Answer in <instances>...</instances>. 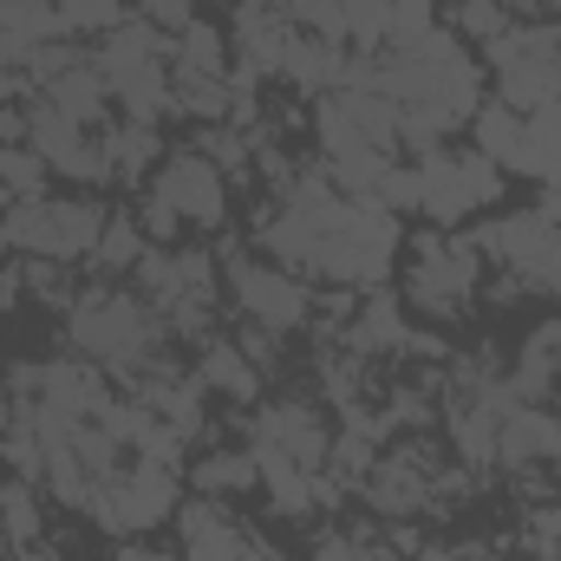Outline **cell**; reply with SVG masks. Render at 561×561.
Wrapping results in <instances>:
<instances>
[{
	"instance_id": "ac0fdd59",
	"label": "cell",
	"mask_w": 561,
	"mask_h": 561,
	"mask_svg": "<svg viewBox=\"0 0 561 561\" xmlns=\"http://www.w3.org/2000/svg\"><path fill=\"white\" fill-rule=\"evenodd\" d=\"M170 72H196V79H229V33L216 20H190L170 39Z\"/></svg>"
},
{
	"instance_id": "5b68a950",
	"label": "cell",
	"mask_w": 561,
	"mask_h": 561,
	"mask_svg": "<svg viewBox=\"0 0 561 561\" xmlns=\"http://www.w3.org/2000/svg\"><path fill=\"white\" fill-rule=\"evenodd\" d=\"M144 203L163 209L176 229L183 222L190 229H222L229 222V176L203 150H170V157H157V176H150Z\"/></svg>"
},
{
	"instance_id": "44dd1931",
	"label": "cell",
	"mask_w": 561,
	"mask_h": 561,
	"mask_svg": "<svg viewBox=\"0 0 561 561\" xmlns=\"http://www.w3.org/2000/svg\"><path fill=\"white\" fill-rule=\"evenodd\" d=\"M0 529H7V542H20V549H33V542L46 536L39 483H33V477H7V483H0Z\"/></svg>"
},
{
	"instance_id": "8d00e7d4",
	"label": "cell",
	"mask_w": 561,
	"mask_h": 561,
	"mask_svg": "<svg viewBox=\"0 0 561 561\" xmlns=\"http://www.w3.org/2000/svg\"><path fill=\"white\" fill-rule=\"evenodd\" d=\"M0 249H7V229H0Z\"/></svg>"
},
{
	"instance_id": "603a6c76",
	"label": "cell",
	"mask_w": 561,
	"mask_h": 561,
	"mask_svg": "<svg viewBox=\"0 0 561 561\" xmlns=\"http://www.w3.org/2000/svg\"><path fill=\"white\" fill-rule=\"evenodd\" d=\"M99 144H105V163H112V176H138V170H150L163 150H157V125H105L99 131Z\"/></svg>"
},
{
	"instance_id": "4fadbf2b",
	"label": "cell",
	"mask_w": 561,
	"mask_h": 561,
	"mask_svg": "<svg viewBox=\"0 0 561 561\" xmlns=\"http://www.w3.org/2000/svg\"><path fill=\"white\" fill-rule=\"evenodd\" d=\"M53 112H66L72 125H92V131H105V112H112V85H105V72H99V59H72L66 72H53V85L39 92Z\"/></svg>"
},
{
	"instance_id": "d6a6232c",
	"label": "cell",
	"mask_w": 561,
	"mask_h": 561,
	"mask_svg": "<svg viewBox=\"0 0 561 561\" xmlns=\"http://www.w3.org/2000/svg\"><path fill=\"white\" fill-rule=\"evenodd\" d=\"M419 561H463V549H444V542H424Z\"/></svg>"
},
{
	"instance_id": "2e32d148",
	"label": "cell",
	"mask_w": 561,
	"mask_h": 561,
	"mask_svg": "<svg viewBox=\"0 0 561 561\" xmlns=\"http://www.w3.org/2000/svg\"><path fill=\"white\" fill-rule=\"evenodd\" d=\"M196 379H203V392H222V399H236V405H255V399H262V366H255L236 340H209L203 359H196Z\"/></svg>"
},
{
	"instance_id": "ffe728a7",
	"label": "cell",
	"mask_w": 561,
	"mask_h": 561,
	"mask_svg": "<svg viewBox=\"0 0 561 561\" xmlns=\"http://www.w3.org/2000/svg\"><path fill=\"white\" fill-rule=\"evenodd\" d=\"M470 138H477V150H483L490 163L516 170V157H523V112H510L503 99H490V105L470 112Z\"/></svg>"
},
{
	"instance_id": "9c48e42d",
	"label": "cell",
	"mask_w": 561,
	"mask_h": 561,
	"mask_svg": "<svg viewBox=\"0 0 561 561\" xmlns=\"http://www.w3.org/2000/svg\"><path fill=\"white\" fill-rule=\"evenodd\" d=\"M477 249H490V255L503 262V275L529 280V287H542V294H561V222H549L542 209L483 229Z\"/></svg>"
},
{
	"instance_id": "74e56055",
	"label": "cell",
	"mask_w": 561,
	"mask_h": 561,
	"mask_svg": "<svg viewBox=\"0 0 561 561\" xmlns=\"http://www.w3.org/2000/svg\"><path fill=\"white\" fill-rule=\"evenodd\" d=\"M20 561H26V556H20Z\"/></svg>"
},
{
	"instance_id": "e0dca14e",
	"label": "cell",
	"mask_w": 561,
	"mask_h": 561,
	"mask_svg": "<svg viewBox=\"0 0 561 561\" xmlns=\"http://www.w3.org/2000/svg\"><path fill=\"white\" fill-rule=\"evenodd\" d=\"M516 170L542 176V183H561V105L556 99L523 112V157H516Z\"/></svg>"
},
{
	"instance_id": "8992f818",
	"label": "cell",
	"mask_w": 561,
	"mask_h": 561,
	"mask_svg": "<svg viewBox=\"0 0 561 561\" xmlns=\"http://www.w3.org/2000/svg\"><path fill=\"white\" fill-rule=\"evenodd\" d=\"M176 477H183V470L138 457L131 470H118V477H105V483L92 490V516H99L112 536H144V529H157V523L176 516V503H183V496H176Z\"/></svg>"
},
{
	"instance_id": "30bf717a",
	"label": "cell",
	"mask_w": 561,
	"mask_h": 561,
	"mask_svg": "<svg viewBox=\"0 0 561 561\" xmlns=\"http://www.w3.org/2000/svg\"><path fill=\"white\" fill-rule=\"evenodd\" d=\"M176 536H183V561H280L229 503L216 496H196V503H176Z\"/></svg>"
},
{
	"instance_id": "d6986e66",
	"label": "cell",
	"mask_w": 561,
	"mask_h": 561,
	"mask_svg": "<svg viewBox=\"0 0 561 561\" xmlns=\"http://www.w3.org/2000/svg\"><path fill=\"white\" fill-rule=\"evenodd\" d=\"M249 490H262L255 450H209V457L196 463V496H216V503H229V496H249Z\"/></svg>"
},
{
	"instance_id": "3957f363",
	"label": "cell",
	"mask_w": 561,
	"mask_h": 561,
	"mask_svg": "<svg viewBox=\"0 0 561 561\" xmlns=\"http://www.w3.org/2000/svg\"><path fill=\"white\" fill-rule=\"evenodd\" d=\"M477 280H483L477 242H463V236H419L412 242L405 300L419 313H431V320H463V307L477 300Z\"/></svg>"
},
{
	"instance_id": "5bb4252c",
	"label": "cell",
	"mask_w": 561,
	"mask_h": 561,
	"mask_svg": "<svg viewBox=\"0 0 561 561\" xmlns=\"http://www.w3.org/2000/svg\"><path fill=\"white\" fill-rule=\"evenodd\" d=\"M340 72H346V46L320 39V33H294V46H287V59H280V79H287L294 92L327 99V92H340Z\"/></svg>"
},
{
	"instance_id": "9a60e30c",
	"label": "cell",
	"mask_w": 561,
	"mask_h": 561,
	"mask_svg": "<svg viewBox=\"0 0 561 561\" xmlns=\"http://www.w3.org/2000/svg\"><path fill=\"white\" fill-rule=\"evenodd\" d=\"M542 457H561V419L516 405V412L503 419V431H496V463H503V470H529V463H542Z\"/></svg>"
},
{
	"instance_id": "7a4b0ae2",
	"label": "cell",
	"mask_w": 561,
	"mask_h": 561,
	"mask_svg": "<svg viewBox=\"0 0 561 561\" xmlns=\"http://www.w3.org/2000/svg\"><path fill=\"white\" fill-rule=\"evenodd\" d=\"M105 222L112 216L92 196H20V203L0 209L7 249H20L33 262H92Z\"/></svg>"
},
{
	"instance_id": "1f68e13d",
	"label": "cell",
	"mask_w": 561,
	"mask_h": 561,
	"mask_svg": "<svg viewBox=\"0 0 561 561\" xmlns=\"http://www.w3.org/2000/svg\"><path fill=\"white\" fill-rule=\"evenodd\" d=\"M542 216L561 222V183H542Z\"/></svg>"
},
{
	"instance_id": "4dcf8cb0",
	"label": "cell",
	"mask_w": 561,
	"mask_h": 561,
	"mask_svg": "<svg viewBox=\"0 0 561 561\" xmlns=\"http://www.w3.org/2000/svg\"><path fill=\"white\" fill-rule=\"evenodd\" d=\"M118 561H183V556H176V549H144V542H125Z\"/></svg>"
},
{
	"instance_id": "d4e9b609",
	"label": "cell",
	"mask_w": 561,
	"mask_h": 561,
	"mask_svg": "<svg viewBox=\"0 0 561 561\" xmlns=\"http://www.w3.org/2000/svg\"><path fill=\"white\" fill-rule=\"evenodd\" d=\"M437 33V0H392L386 7V53H412Z\"/></svg>"
},
{
	"instance_id": "ba28073f",
	"label": "cell",
	"mask_w": 561,
	"mask_h": 561,
	"mask_svg": "<svg viewBox=\"0 0 561 561\" xmlns=\"http://www.w3.org/2000/svg\"><path fill=\"white\" fill-rule=\"evenodd\" d=\"M229 294L242 307L249 327L262 333H300L313 320V287L280 268V262H249V255H229Z\"/></svg>"
},
{
	"instance_id": "277c9868",
	"label": "cell",
	"mask_w": 561,
	"mask_h": 561,
	"mask_svg": "<svg viewBox=\"0 0 561 561\" xmlns=\"http://www.w3.org/2000/svg\"><path fill=\"white\" fill-rule=\"evenodd\" d=\"M144 300L163 313L170 333H203L209 327V300H216V262L196 249H150L138 262Z\"/></svg>"
},
{
	"instance_id": "f1b7e54d",
	"label": "cell",
	"mask_w": 561,
	"mask_h": 561,
	"mask_svg": "<svg viewBox=\"0 0 561 561\" xmlns=\"http://www.w3.org/2000/svg\"><path fill=\"white\" fill-rule=\"evenodd\" d=\"M529 542L542 561H561V510H536L529 516Z\"/></svg>"
},
{
	"instance_id": "8fae6325",
	"label": "cell",
	"mask_w": 561,
	"mask_h": 561,
	"mask_svg": "<svg viewBox=\"0 0 561 561\" xmlns=\"http://www.w3.org/2000/svg\"><path fill=\"white\" fill-rule=\"evenodd\" d=\"M431 483H437V463H431L424 444H392V450L359 477L366 503H373L379 516H392V523H405V516H424V510H431Z\"/></svg>"
},
{
	"instance_id": "52a82bcc",
	"label": "cell",
	"mask_w": 561,
	"mask_h": 561,
	"mask_svg": "<svg viewBox=\"0 0 561 561\" xmlns=\"http://www.w3.org/2000/svg\"><path fill=\"white\" fill-rule=\"evenodd\" d=\"M419 170H424L419 209L431 222H463V216H477L483 203L503 196V163H490L477 144L470 150H431Z\"/></svg>"
},
{
	"instance_id": "d590c367",
	"label": "cell",
	"mask_w": 561,
	"mask_h": 561,
	"mask_svg": "<svg viewBox=\"0 0 561 561\" xmlns=\"http://www.w3.org/2000/svg\"><path fill=\"white\" fill-rule=\"evenodd\" d=\"M7 549H13V542H7V529H0V561H7Z\"/></svg>"
},
{
	"instance_id": "7c38bea8",
	"label": "cell",
	"mask_w": 561,
	"mask_h": 561,
	"mask_svg": "<svg viewBox=\"0 0 561 561\" xmlns=\"http://www.w3.org/2000/svg\"><path fill=\"white\" fill-rule=\"evenodd\" d=\"M255 444H275L287 463L300 470H327L333 463V424L320 419L307 399H275L255 412Z\"/></svg>"
},
{
	"instance_id": "836d02e7",
	"label": "cell",
	"mask_w": 561,
	"mask_h": 561,
	"mask_svg": "<svg viewBox=\"0 0 561 561\" xmlns=\"http://www.w3.org/2000/svg\"><path fill=\"white\" fill-rule=\"evenodd\" d=\"M463 561H503L496 549H463Z\"/></svg>"
},
{
	"instance_id": "cb8c5ba5",
	"label": "cell",
	"mask_w": 561,
	"mask_h": 561,
	"mask_svg": "<svg viewBox=\"0 0 561 561\" xmlns=\"http://www.w3.org/2000/svg\"><path fill=\"white\" fill-rule=\"evenodd\" d=\"M46 176H53V163H46L33 144H7V150H0V196H7V203L46 196Z\"/></svg>"
},
{
	"instance_id": "7402d4cb",
	"label": "cell",
	"mask_w": 561,
	"mask_h": 561,
	"mask_svg": "<svg viewBox=\"0 0 561 561\" xmlns=\"http://www.w3.org/2000/svg\"><path fill=\"white\" fill-rule=\"evenodd\" d=\"M144 255H150V236H144L138 216H112V222H105V236H99V249H92L99 275H138Z\"/></svg>"
},
{
	"instance_id": "f546056e",
	"label": "cell",
	"mask_w": 561,
	"mask_h": 561,
	"mask_svg": "<svg viewBox=\"0 0 561 561\" xmlns=\"http://www.w3.org/2000/svg\"><path fill=\"white\" fill-rule=\"evenodd\" d=\"M7 144H26V112L20 105H0V150Z\"/></svg>"
},
{
	"instance_id": "484cf974",
	"label": "cell",
	"mask_w": 561,
	"mask_h": 561,
	"mask_svg": "<svg viewBox=\"0 0 561 561\" xmlns=\"http://www.w3.org/2000/svg\"><path fill=\"white\" fill-rule=\"evenodd\" d=\"M125 20H131L125 0H59V26H66V39H72V33L105 39V33H118Z\"/></svg>"
},
{
	"instance_id": "4316f807",
	"label": "cell",
	"mask_w": 561,
	"mask_h": 561,
	"mask_svg": "<svg viewBox=\"0 0 561 561\" xmlns=\"http://www.w3.org/2000/svg\"><path fill=\"white\" fill-rule=\"evenodd\" d=\"M457 26H463V39H496V33H510V7L503 0H457Z\"/></svg>"
},
{
	"instance_id": "6da1fadb",
	"label": "cell",
	"mask_w": 561,
	"mask_h": 561,
	"mask_svg": "<svg viewBox=\"0 0 561 561\" xmlns=\"http://www.w3.org/2000/svg\"><path fill=\"white\" fill-rule=\"evenodd\" d=\"M163 333H170L163 313H157L144 294H125V287H85V294L72 300V313H66L72 353H85V359H99V366H112V373H131V379L157 359Z\"/></svg>"
},
{
	"instance_id": "83f0119b",
	"label": "cell",
	"mask_w": 561,
	"mask_h": 561,
	"mask_svg": "<svg viewBox=\"0 0 561 561\" xmlns=\"http://www.w3.org/2000/svg\"><path fill=\"white\" fill-rule=\"evenodd\" d=\"M313 561H386L366 536H346V529H333V536H320L313 542Z\"/></svg>"
},
{
	"instance_id": "e575fe53",
	"label": "cell",
	"mask_w": 561,
	"mask_h": 561,
	"mask_svg": "<svg viewBox=\"0 0 561 561\" xmlns=\"http://www.w3.org/2000/svg\"><path fill=\"white\" fill-rule=\"evenodd\" d=\"M20 556H26V561H53V556H39V542H33V549H20Z\"/></svg>"
}]
</instances>
